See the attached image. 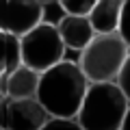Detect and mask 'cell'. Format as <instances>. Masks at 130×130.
Instances as JSON below:
<instances>
[{
  "instance_id": "6da1fadb",
  "label": "cell",
  "mask_w": 130,
  "mask_h": 130,
  "mask_svg": "<svg viewBox=\"0 0 130 130\" xmlns=\"http://www.w3.org/2000/svg\"><path fill=\"white\" fill-rule=\"evenodd\" d=\"M87 87L89 78L80 70L78 61H59L41 72L37 100L50 117H76Z\"/></svg>"
},
{
  "instance_id": "7a4b0ae2",
  "label": "cell",
  "mask_w": 130,
  "mask_h": 130,
  "mask_svg": "<svg viewBox=\"0 0 130 130\" xmlns=\"http://www.w3.org/2000/svg\"><path fill=\"white\" fill-rule=\"evenodd\" d=\"M128 106L130 100L115 80L89 83L76 119L85 130H119Z\"/></svg>"
},
{
  "instance_id": "3957f363",
  "label": "cell",
  "mask_w": 130,
  "mask_h": 130,
  "mask_svg": "<svg viewBox=\"0 0 130 130\" xmlns=\"http://www.w3.org/2000/svg\"><path fill=\"white\" fill-rule=\"evenodd\" d=\"M130 46L119 32H95L93 39L80 50L78 65L89 83L117 80Z\"/></svg>"
},
{
  "instance_id": "277c9868",
  "label": "cell",
  "mask_w": 130,
  "mask_h": 130,
  "mask_svg": "<svg viewBox=\"0 0 130 130\" xmlns=\"http://www.w3.org/2000/svg\"><path fill=\"white\" fill-rule=\"evenodd\" d=\"M65 50L67 48H65L63 39L59 35L56 24L43 22V20L20 37L22 63L37 72H46L48 67L63 61Z\"/></svg>"
},
{
  "instance_id": "5b68a950",
  "label": "cell",
  "mask_w": 130,
  "mask_h": 130,
  "mask_svg": "<svg viewBox=\"0 0 130 130\" xmlns=\"http://www.w3.org/2000/svg\"><path fill=\"white\" fill-rule=\"evenodd\" d=\"M50 113L37 98H0V128L5 130H41Z\"/></svg>"
},
{
  "instance_id": "8992f818",
  "label": "cell",
  "mask_w": 130,
  "mask_h": 130,
  "mask_svg": "<svg viewBox=\"0 0 130 130\" xmlns=\"http://www.w3.org/2000/svg\"><path fill=\"white\" fill-rule=\"evenodd\" d=\"M43 20L39 0H0V30L22 37Z\"/></svg>"
},
{
  "instance_id": "52a82bcc",
  "label": "cell",
  "mask_w": 130,
  "mask_h": 130,
  "mask_svg": "<svg viewBox=\"0 0 130 130\" xmlns=\"http://www.w3.org/2000/svg\"><path fill=\"white\" fill-rule=\"evenodd\" d=\"M56 28H59V35H61V39H63L65 48L76 50V52H80L93 39V35H95V28L91 26L89 15H72V13H65L63 18L59 20Z\"/></svg>"
},
{
  "instance_id": "ba28073f",
  "label": "cell",
  "mask_w": 130,
  "mask_h": 130,
  "mask_svg": "<svg viewBox=\"0 0 130 130\" xmlns=\"http://www.w3.org/2000/svg\"><path fill=\"white\" fill-rule=\"evenodd\" d=\"M39 78H41V72L22 63L5 78L2 91H5V95L11 98H37Z\"/></svg>"
},
{
  "instance_id": "9c48e42d",
  "label": "cell",
  "mask_w": 130,
  "mask_h": 130,
  "mask_svg": "<svg viewBox=\"0 0 130 130\" xmlns=\"http://www.w3.org/2000/svg\"><path fill=\"white\" fill-rule=\"evenodd\" d=\"M121 7H124V0H98L89 13V20H91V26L95 28V32L119 30Z\"/></svg>"
},
{
  "instance_id": "30bf717a",
  "label": "cell",
  "mask_w": 130,
  "mask_h": 130,
  "mask_svg": "<svg viewBox=\"0 0 130 130\" xmlns=\"http://www.w3.org/2000/svg\"><path fill=\"white\" fill-rule=\"evenodd\" d=\"M18 65H22L20 37L7 30H0V80H5Z\"/></svg>"
},
{
  "instance_id": "8fae6325",
  "label": "cell",
  "mask_w": 130,
  "mask_h": 130,
  "mask_svg": "<svg viewBox=\"0 0 130 130\" xmlns=\"http://www.w3.org/2000/svg\"><path fill=\"white\" fill-rule=\"evenodd\" d=\"M95 2L98 0H59L63 11L72 13V15H89L91 9L95 7Z\"/></svg>"
},
{
  "instance_id": "7c38bea8",
  "label": "cell",
  "mask_w": 130,
  "mask_h": 130,
  "mask_svg": "<svg viewBox=\"0 0 130 130\" xmlns=\"http://www.w3.org/2000/svg\"><path fill=\"white\" fill-rule=\"evenodd\" d=\"M41 130H85L76 117H50Z\"/></svg>"
},
{
  "instance_id": "4fadbf2b",
  "label": "cell",
  "mask_w": 130,
  "mask_h": 130,
  "mask_svg": "<svg viewBox=\"0 0 130 130\" xmlns=\"http://www.w3.org/2000/svg\"><path fill=\"white\" fill-rule=\"evenodd\" d=\"M124 37V41L130 46V0H124V7H121V20H119V30H117Z\"/></svg>"
},
{
  "instance_id": "5bb4252c",
  "label": "cell",
  "mask_w": 130,
  "mask_h": 130,
  "mask_svg": "<svg viewBox=\"0 0 130 130\" xmlns=\"http://www.w3.org/2000/svg\"><path fill=\"white\" fill-rule=\"evenodd\" d=\"M115 83L121 87V91H124V93H126V98L130 100V52H128V56H126L124 67H121V72H119V76H117Z\"/></svg>"
},
{
  "instance_id": "9a60e30c",
  "label": "cell",
  "mask_w": 130,
  "mask_h": 130,
  "mask_svg": "<svg viewBox=\"0 0 130 130\" xmlns=\"http://www.w3.org/2000/svg\"><path fill=\"white\" fill-rule=\"evenodd\" d=\"M119 130H130V106H128V111H126V115H124V121H121Z\"/></svg>"
},
{
  "instance_id": "2e32d148",
  "label": "cell",
  "mask_w": 130,
  "mask_h": 130,
  "mask_svg": "<svg viewBox=\"0 0 130 130\" xmlns=\"http://www.w3.org/2000/svg\"><path fill=\"white\" fill-rule=\"evenodd\" d=\"M41 5H50V2H59V0H39Z\"/></svg>"
},
{
  "instance_id": "e0dca14e",
  "label": "cell",
  "mask_w": 130,
  "mask_h": 130,
  "mask_svg": "<svg viewBox=\"0 0 130 130\" xmlns=\"http://www.w3.org/2000/svg\"><path fill=\"white\" fill-rule=\"evenodd\" d=\"M0 98H2V91H0Z\"/></svg>"
},
{
  "instance_id": "ac0fdd59",
  "label": "cell",
  "mask_w": 130,
  "mask_h": 130,
  "mask_svg": "<svg viewBox=\"0 0 130 130\" xmlns=\"http://www.w3.org/2000/svg\"><path fill=\"white\" fill-rule=\"evenodd\" d=\"M0 130H5V128H0Z\"/></svg>"
}]
</instances>
